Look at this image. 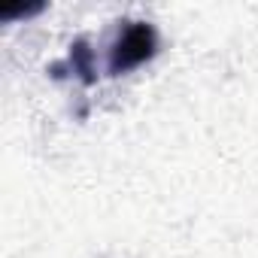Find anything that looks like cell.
I'll use <instances>...</instances> for the list:
<instances>
[{
  "label": "cell",
  "instance_id": "6da1fadb",
  "mask_svg": "<svg viewBox=\"0 0 258 258\" xmlns=\"http://www.w3.org/2000/svg\"><path fill=\"white\" fill-rule=\"evenodd\" d=\"M152 52H155V31L149 25L137 22L131 28H124L121 37L115 40L112 58H109V70L112 73H124V70L143 64L146 58H152Z\"/></svg>",
  "mask_w": 258,
  "mask_h": 258
}]
</instances>
